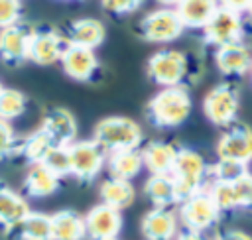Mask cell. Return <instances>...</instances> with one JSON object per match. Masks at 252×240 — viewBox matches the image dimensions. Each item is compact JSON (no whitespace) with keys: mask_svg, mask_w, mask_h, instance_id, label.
I'll return each mask as SVG.
<instances>
[{"mask_svg":"<svg viewBox=\"0 0 252 240\" xmlns=\"http://www.w3.org/2000/svg\"><path fill=\"white\" fill-rule=\"evenodd\" d=\"M191 110H193V100L185 87L161 89L146 104V116L150 124L165 130L185 124Z\"/></svg>","mask_w":252,"mask_h":240,"instance_id":"6da1fadb","label":"cell"},{"mask_svg":"<svg viewBox=\"0 0 252 240\" xmlns=\"http://www.w3.org/2000/svg\"><path fill=\"white\" fill-rule=\"evenodd\" d=\"M93 140L106 151H124V150H140L144 134L136 120L126 116H106L96 122Z\"/></svg>","mask_w":252,"mask_h":240,"instance_id":"7a4b0ae2","label":"cell"},{"mask_svg":"<svg viewBox=\"0 0 252 240\" xmlns=\"http://www.w3.org/2000/svg\"><path fill=\"white\" fill-rule=\"evenodd\" d=\"M175 181L179 199H187L199 191H203L207 187L209 181V165L205 161V157L191 150V148H179L173 169L169 173Z\"/></svg>","mask_w":252,"mask_h":240,"instance_id":"3957f363","label":"cell"},{"mask_svg":"<svg viewBox=\"0 0 252 240\" xmlns=\"http://www.w3.org/2000/svg\"><path fill=\"white\" fill-rule=\"evenodd\" d=\"M146 73H148L150 81L161 89L183 87V81L189 75V59L183 51L159 49L148 59Z\"/></svg>","mask_w":252,"mask_h":240,"instance_id":"277c9868","label":"cell"},{"mask_svg":"<svg viewBox=\"0 0 252 240\" xmlns=\"http://www.w3.org/2000/svg\"><path fill=\"white\" fill-rule=\"evenodd\" d=\"M240 110V92L232 83L215 85L203 98V112L207 120L219 128H228L236 122Z\"/></svg>","mask_w":252,"mask_h":240,"instance_id":"5b68a950","label":"cell"},{"mask_svg":"<svg viewBox=\"0 0 252 240\" xmlns=\"http://www.w3.org/2000/svg\"><path fill=\"white\" fill-rule=\"evenodd\" d=\"M177 218L185 230H193V232L203 234L219 222L220 210L205 187L203 191H199V193H195V195H191L179 203Z\"/></svg>","mask_w":252,"mask_h":240,"instance_id":"8992f818","label":"cell"},{"mask_svg":"<svg viewBox=\"0 0 252 240\" xmlns=\"http://www.w3.org/2000/svg\"><path fill=\"white\" fill-rule=\"evenodd\" d=\"M207 191L222 212L252 210V173H244L234 181H211Z\"/></svg>","mask_w":252,"mask_h":240,"instance_id":"52a82bcc","label":"cell"},{"mask_svg":"<svg viewBox=\"0 0 252 240\" xmlns=\"http://www.w3.org/2000/svg\"><path fill=\"white\" fill-rule=\"evenodd\" d=\"M183 24L173 8H158L148 12L140 24H138V33L142 39L150 43H169L181 37L183 33Z\"/></svg>","mask_w":252,"mask_h":240,"instance_id":"ba28073f","label":"cell"},{"mask_svg":"<svg viewBox=\"0 0 252 240\" xmlns=\"http://www.w3.org/2000/svg\"><path fill=\"white\" fill-rule=\"evenodd\" d=\"M244 35H246V22H244L242 14L222 8V6H219V10L211 18V22L203 28L205 41L209 45H215V49L220 45H226V43L244 41Z\"/></svg>","mask_w":252,"mask_h":240,"instance_id":"9c48e42d","label":"cell"},{"mask_svg":"<svg viewBox=\"0 0 252 240\" xmlns=\"http://www.w3.org/2000/svg\"><path fill=\"white\" fill-rule=\"evenodd\" d=\"M71 175L81 183H91L106 165V151L94 140H79L69 146Z\"/></svg>","mask_w":252,"mask_h":240,"instance_id":"30bf717a","label":"cell"},{"mask_svg":"<svg viewBox=\"0 0 252 240\" xmlns=\"http://www.w3.org/2000/svg\"><path fill=\"white\" fill-rule=\"evenodd\" d=\"M217 157L250 165L252 161V128L242 122H234L220 134L217 142Z\"/></svg>","mask_w":252,"mask_h":240,"instance_id":"8fae6325","label":"cell"},{"mask_svg":"<svg viewBox=\"0 0 252 240\" xmlns=\"http://www.w3.org/2000/svg\"><path fill=\"white\" fill-rule=\"evenodd\" d=\"M65 47H67V41L57 30H51V28L33 30L30 47H28V61L41 65V67L53 65L61 61Z\"/></svg>","mask_w":252,"mask_h":240,"instance_id":"7c38bea8","label":"cell"},{"mask_svg":"<svg viewBox=\"0 0 252 240\" xmlns=\"http://www.w3.org/2000/svg\"><path fill=\"white\" fill-rule=\"evenodd\" d=\"M85 228L87 236L91 240H108V238H118L122 230V210L112 209L104 203L93 207L85 216Z\"/></svg>","mask_w":252,"mask_h":240,"instance_id":"4fadbf2b","label":"cell"},{"mask_svg":"<svg viewBox=\"0 0 252 240\" xmlns=\"http://www.w3.org/2000/svg\"><path fill=\"white\" fill-rule=\"evenodd\" d=\"M32 28L26 24H14L0 30V59L6 65L18 67L28 61V47L32 39Z\"/></svg>","mask_w":252,"mask_h":240,"instance_id":"5bb4252c","label":"cell"},{"mask_svg":"<svg viewBox=\"0 0 252 240\" xmlns=\"http://www.w3.org/2000/svg\"><path fill=\"white\" fill-rule=\"evenodd\" d=\"M215 65L224 77L246 75L252 67V51L244 41L220 45L215 49Z\"/></svg>","mask_w":252,"mask_h":240,"instance_id":"9a60e30c","label":"cell"},{"mask_svg":"<svg viewBox=\"0 0 252 240\" xmlns=\"http://www.w3.org/2000/svg\"><path fill=\"white\" fill-rule=\"evenodd\" d=\"M61 67L63 73L79 83H87L91 81L96 71H98V57L94 55V51L85 49V47H75V45H67L61 57Z\"/></svg>","mask_w":252,"mask_h":240,"instance_id":"2e32d148","label":"cell"},{"mask_svg":"<svg viewBox=\"0 0 252 240\" xmlns=\"http://www.w3.org/2000/svg\"><path fill=\"white\" fill-rule=\"evenodd\" d=\"M179 228L177 212L171 209H150L140 220V232L146 240H175Z\"/></svg>","mask_w":252,"mask_h":240,"instance_id":"e0dca14e","label":"cell"},{"mask_svg":"<svg viewBox=\"0 0 252 240\" xmlns=\"http://www.w3.org/2000/svg\"><path fill=\"white\" fill-rule=\"evenodd\" d=\"M63 37H65L67 45L85 47V49L94 51L96 47L102 45V41L106 37V28L96 18H79V20L69 22Z\"/></svg>","mask_w":252,"mask_h":240,"instance_id":"ac0fdd59","label":"cell"},{"mask_svg":"<svg viewBox=\"0 0 252 240\" xmlns=\"http://www.w3.org/2000/svg\"><path fill=\"white\" fill-rule=\"evenodd\" d=\"M41 128L47 132V136L53 140L55 146H71L73 142H77L75 138L79 126L73 112L67 108H51L43 116Z\"/></svg>","mask_w":252,"mask_h":240,"instance_id":"d6986e66","label":"cell"},{"mask_svg":"<svg viewBox=\"0 0 252 240\" xmlns=\"http://www.w3.org/2000/svg\"><path fill=\"white\" fill-rule=\"evenodd\" d=\"M177 151H179L177 146H173L169 142H161V140L148 142L140 150L144 167L150 171V175H169L173 169Z\"/></svg>","mask_w":252,"mask_h":240,"instance_id":"ffe728a7","label":"cell"},{"mask_svg":"<svg viewBox=\"0 0 252 240\" xmlns=\"http://www.w3.org/2000/svg\"><path fill=\"white\" fill-rule=\"evenodd\" d=\"M173 10L177 12L183 28L203 30L219 10V0H179Z\"/></svg>","mask_w":252,"mask_h":240,"instance_id":"44dd1931","label":"cell"},{"mask_svg":"<svg viewBox=\"0 0 252 240\" xmlns=\"http://www.w3.org/2000/svg\"><path fill=\"white\" fill-rule=\"evenodd\" d=\"M24 193L32 199H43L59 191L61 187V177L51 173L43 163H33L30 165L26 177H24Z\"/></svg>","mask_w":252,"mask_h":240,"instance_id":"7402d4cb","label":"cell"},{"mask_svg":"<svg viewBox=\"0 0 252 240\" xmlns=\"http://www.w3.org/2000/svg\"><path fill=\"white\" fill-rule=\"evenodd\" d=\"M30 212L32 210L26 197L16 193L12 187L0 183V224L6 230H14Z\"/></svg>","mask_w":252,"mask_h":240,"instance_id":"603a6c76","label":"cell"},{"mask_svg":"<svg viewBox=\"0 0 252 240\" xmlns=\"http://www.w3.org/2000/svg\"><path fill=\"white\" fill-rule=\"evenodd\" d=\"M144 195L156 209H171L181 203L171 175H150L144 183Z\"/></svg>","mask_w":252,"mask_h":240,"instance_id":"cb8c5ba5","label":"cell"},{"mask_svg":"<svg viewBox=\"0 0 252 240\" xmlns=\"http://www.w3.org/2000/svg\"><path fill=\"white\" fill-rule=\"evenodd\" d=\"M85 236V218L79 212L63 209L51 214V240H83Z\"/></svg>","mask_w":252,"mask_h":240,"instance_id":"d4e9b609","label":"cell"},{"mask_svg":"<svg viewBox=\"0 0 252 240\" xmlns=\"http://www.w3.org/2000/svg\"><path fill=\"white\" fill-rule=\"evenodd\" d=\"M106 169H108V175L114 179L132 181L144 169L140 150H124V151L108 153L106 155Z\"/></svg>","mask_w":252,"mask_h":240,"instance_id":"484cf974","label":"cell"},{"mask_svg":"<svg viewBox=\"0 0 252 240\" xmlns=\"http://www.w3.org/2000/svg\"><path fill=\"white\" fill-rule=\"evenodd\" d=\"M100 199L104 205L112 207V209H126L134 203L136 199V189L130 181H124V179H114V177H108L100 183Z\"/></svg>","mask_w":252,"mask_h":240,"instance_id":"4316f807","label":"cell"},{"mask_svg":"<svg viewBox=\"0 0 252 240\" xmlns=\"http://www.w3.org/2000/svg\"><path fill=\"white\" fill-rule=\"evenodd\" d=\"M53 146H55V144H53V140L47 136V132H45L43 128H37L35 132H32L30 136H26V138L20 140L18 153L33 165V163H41L43 157L47 155V151H49Z\"/></svg>","mask_w":252,"mask_h":240,"instance_id":"83f0119b","label":"cell"},{"mask_svg":"<svg viewBox=\"0 0 252 240\" xmlns=\"http://www.w3.org/2000/svg\"><path fill=\"white\" fill-rule=\"evenodd\" d=\"M14 232L22 240H51V214L30 212Z\"/></svg>","mask_w":252,"mask_h":240,"instance_id":"f1b7e54d","label":"cell"},{"mask_svg":"<svg viewBox=\"0 0 252 240\" xmlns=\"http://www.w3.org/2000/svg\"><path fill=\"white\" fill-rule=\"evenodd\" d=\"M28 98L18 89H2L0 90V118L10 122L20 118L26 112Z\"/></svg>","mask_w":252,"mask_h":240,"instance_id":"f546056e","label":"cell"},{"mask_svg":"<svg viewBox=\"0 0 252 240\" xmlns=\"http://www.w3.org/2000/svg\"><path fill=\"white\" fill-rule=\"evenodd\" d=\"M51 173H55L57 177H67L71 175V155H69V146H53L47 155L41 161Z\"/></svg>","mask_w":252,"mask_h":240,"instance_id":"4dcf8cb0","label":"cell"},{"mask_svg":"<svg viewBox=\"0 0 252 240\" xmlns=\"http://www.w3.org/2000/svg\"><path fill=\"white\" fill-rule=\"evenodd\" d=\"M244 173H248V165L228 159H217L213 165H209V181H234Z\"/></svg>","mask_w":252,"mask_h":240,"instance_id":"1f68e13d","label":"cell"},{"mask_svg":"<svg viewBox=\"0 0 252 240\" xmlns=\"http://www.w3.org/2000/svg\"><path fill=\"white\" fill-rule=\"evenodd\" d=\"M18 148H20V140L14 134L12 124L0 118V159H6L18 153Z\"/></svg>","mask_w":252,"mask_h":240,"instance_id":"d6a6232c","label":"cell"},{"mask_svg":"<svg viewBox=\"0 0 252 240\" xmlns=\"http://www.w3.org/2000/svg\"><path fill=\"white\" fill-rule=\"evenodd\" d=\"M22 0H0V30L20 24Z\"/></svg>","mask_w":252,"mask_h":240,"instance_id":"836d02e7","label":"cell"},{"mask_svg":"<svg viewBox=\"0 0 252 240\" xmlns=\"http://www.w3.org/2000/svg\"><path fill=\"white\" fill-rule=\"evenodd\" d=\"M144 2L146 0H100V6L112 16H126L142 8Z\"/></svg>","mask_w":252,"mask_h":240,"instance_id":"e575fe53","label":"cell"},{"mask_svg":"<svg viewBox=\"0 0 252 240\" xmlns=\"http://www.w3.org/2000/svg\"><path fill=\"white\" fill-rule=\"evenodd\" d=\"M211 240H252V236L238 228H226V230L215 232V236Z\"/></svg>","mask_w":252,"mask_h":240,"instance_id":"d590c367","label":"cell"},{"mask_svg":"<svg viewBox=\"0 0 252 240\" xmlns=\"http://www.w3.org/2000/svg\"><path fill=\"white\" fill-rule=\"evenodd\" d=\"M250 2H252V0H219V6H222V8H228V10H234V12H240V14H244V12L248 10Z\"/></svg>","mask_w":252,"mask_h":240,"instance_id":"8d00e7d4","label":"cell"},{"mask_svg":"<svg viewBox=\"0 0 252 240\" xmlns=\"http://www.w3.org/2000/svg\"><path fill=\"white\" fill-rule=\"evenodd\" d=\"M175 240H207L201 232H193V230H181V232H177V236H175Z\"/></svg>","mask_w":252,"mask_h":240,"instance_id":"74e56055","label":"cell"},{"mask_svg":"<svg viewBox=\"0 0 252 240\" xmlns=\"http://www.w3.org/2000/svg\"><path fill=\"white\" fill-rule=\"evenodd\" d=\"M158 4H161V8H175L179 0H156Z\"/></svg>","mask_w":252,"mask_h":240,"instance_id":"f35d334b","label":"cell"},{"mask_svg":"<svg viewBox=\"0 0 252 240\" xmlns=\"http://www.w3.org/2000/svg\"><path fill=\"white\" fill-rule=\"evenodd\" d=\"M246 14H248V18L252 20V2H250V6H248V10H246Z\"/></svg>","mask_w":252,"mask_h":240,"instance_id":"ab89813d","label":"cell"},{"mask_svg":"<svg viewBox=\"0 0 252 240\" xmlns=\"http://www.w3.org/2000/svg\"><path fill=\"white\" fill-rule=\"evenodd\" d=\"M250 81H252V67H250Z\"/></svg>","mask_w":252,"mask_h":240,"instance_id":"60d3db41","label":"cell"},{"mask_svg":"<svg viewBox=\"0 0 252 240\" xmlns=\"http://www.w3.org/2000/svg\"><path fill=\"white\" fill-rule=\"evenodd\" d=\"M108 240H118V238H108Z\"/></svg>","mask_w":252,"mask_h":240,"instance_id":"b9f144b4","label":"cell"},{"mask_svg":"<svg viewBox=\"0 0 252 240\" xmlns=\"http://www.w3.org/2000/svg\"><path fill=\"white\" fill-rule=\"evenodd\" d=\"M2 89H4V87H2V85H0V90H2Z\"/></svg>","mask_w":252,"mask_h":240,"instance_id":"7bdbcfd3","label":"cell"},{"mask_svg":"<svg viewBox=\"0 0 252 240\" xmlns=\"http://www.w3.org/2000/svg\"><path fill=\"white\" fill-rule=\"evenodd\" d=\"M77 2H83V0H77Z\"/></svg>","mask_w":252,"mask_h":240,"instance_id":"ee69618b","label":"cell"}]
</instances>
